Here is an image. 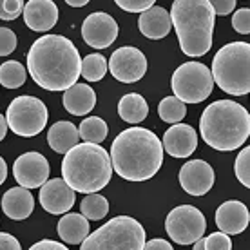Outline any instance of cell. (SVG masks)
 Listing matches in <instances>:
<instances>
[{
    "mask_svg": "<svg viewBox=\"0 0 250 250\" xmlns=\"http://www.w3.org/2000/svg\"><path fill=\"white\" fill-rule=\"evenodd\" d=\"M58 236L63 243L67 245H80L89 234V219L83 214L65 212L62 219L58 221Z\"/></svg>",
    "mask_w": 250,
    "mask_h": 250,
    "instance_id": "cell-22",
    "label": "cell"
},
{
    "mask_svg": "<svg viewBox=\"0 0 250 250\" xmlns=\"http://www.w3.org/2000/svg\"><path fill=\"white\" fill-rule=\"evenodd\" d=\"M234 172L238 176L239 183L249 188L250 187V147H245L238 154L236 163H234Z\"/></svg>",
    "mask_w": 250,
    "mask_h": 250,
    "instance_id": "cell-30",
    "label": "cell"
},
{
    "mask_svg": "<svg viewBox=\"0 0 250 250\" xmlns=\"http://www.w3.org/2000/svg\"><path fill=\"white\" fill-rule=\"evenodd\" d=\"M116 6L129 13H142L156 4V0H114Z\"/></svg>",
    "mask_w": 250,
    "mask_h": 250,
    "instance_id": "cell-35",
    "label": "cell"
},
{
    "mask_svg": "<svg viewBox=\"0 0 250 250\" xmlns=\"http://www.w3.org/2000/svg\"><path fill=\"white\" fill-rule=\"evenodd\" d=\"M82 38L93 49H105L118 38V24L109 13H91L82 24Z\"/></svg>",
    "mask_w": 250,
    "mask_h": 250,
    "instance_id": "cell-12",
    "label": "cell"
},
{
    "mask_svg": "<svg viewBox=\"0 0 250 250\" xmlns=\"http://www.w3.org/2000/svg\"><path fill=\"white\" fill-rule=\"evenodd\" d=\"M109 212V201L98 192H89L80 203V214H83L89 221H100Z\"/></svg>",
    "mask_w": 250,
    "mask_h": 250,
    "instance_id": "cell-26",
    "label": "cell"
},
{
    "mask_svg": "<svg viewBox=\"0 0 250 250\" xmlns=\"http://www.w3.org/2000/svg\"><path fill=\"white\" fill-rule=\"evenodd\" d=\"M170 15L167 9H163L160 6H150L149 9L140 13L138 19V29L144 37L150 38V40H160L165 38L170 33Z\"/></svg>",
    "mask_w": 250,
    "mask_h": 250,
    "instance_id": "cell-19",
    "label": "cell"
},
{
    "mask_svg": "<svg viewBox=\"0 0 250 250\" xmlns=\"http://www.w3.org/2000/svg\"><path fill=\"white\" fill-rule=\"evenodd\" d=\"M25 67L17 60H9V62L0 65V85L6 89H19L24 85L25 82Z\"/></svg>",
    "mask_w": 250,
    "mask_h": 250,
    "instance_id": "cell-27",
    "label": "cell"
},
{
    "mask_svg": "<svg viewBox=\"0 0 250 250\" xmlns=\"http://www.w3.org/2000/svg\"><path fill=\"white\" fill-rule=\"evenodd\" d=\"M163 150L174 158H188L198 147V132L187 124H174L163 134Z\"/></svg>",
    "mask_w": 250,
    "mask_h": 250,
    "instance_id": "cell-16",
    "label": "cell"
},
{
    "mask_svg": "<svg viewBox=\"0 0 250 250\" xmlns=\"http://www.w3.org/2000/svg\"><path fill=\"white\" fill-rule=\"evenodd\" d=\"M118 114L127 124H142L149 114V105L142 94H124L118 102Z\"/></svg>",
    "mask_w": 250,
    "mask_h": 250,
    "instance_id": "cell-24",
    "label": "cell"
},
{
    "mask_svg": "<svg viewBox=\"0 0 250 250\" xmlns=\"http://www.w3.org/2000/svg\"><path fill=\"white\" fill-rule=\"evenodd\" d=\"M62 178L75 192H100L113 178L109 152L100 144H76L63 156Z\"/></svg>",
    "mask_w": 250,
    "mask_h": 250,
    "instance_id": "cell-4",
    "label": "cell"
},
{
    "mask_svg": "<svg viewBox=\"0 0 250 250\" xmlns=\"http://www.w3.org/2000/svg\"><path fill=\"white\" fill-rule=\"evenodd\" d=\"M107 69L111 71L114 80L122 83H134L142 80L147 73V58L138 47L124 45L111 55L107 62Z\"/></svg>",
    "mask_w": 250,
    "mask_h": 250,
    "instance_id": "cell-11",
    "label": "cell"
},
{
    "mask_svg": "<svg viewBox=\"0 0 250 250\" xmlns=\"http://www.w3.org/2000/svg\"><path fill=\"white\" fill-rule=\"evenodd\" d=\"M145 245V229L131 216L109 219L80 243L82 250H142Z\"/></svg>",
    "mask_w": 250,
    "mask_h": 250,
    "instance_id": "cell-7",
    "label": "cell"
},
{
    "mask_svg": "<svg viewBox=\"0 0 250 250\" xmlns=\"http://www.w3.org/2000/svg\"><path fill=\"white\" fill-rule=\"evenodd\" d=\"M49 120L47 107L40 98L22 94L17 96L9 104L6 113L7 129H11L13 134L22 138L38 136L45 129Z\"/></svg>",
    "mask_w": 250,
    "mask_h": 250,
    "instance_id": "cell-8",
    "label": "cell"
},
{
    "mask_svg": "<svg viewBox=\"0 0 250 250\" xmlns=\"http://www.w3.org/2000/svg\"><path fill=\"white\" fill-rule=\"evenodd\" d=\"M169 15L187 57L198 58L210 51L216 13L208 0H174Z\"/></svg>",
    "mask_w": 250,
    "mask_h": 250,
    "instance_id": "cell-5",
    "label": "cell"
},
{
    "mask_svg": "<svg viewBox=\"0 0 250 250\" xmlns=\"http://www.w3.org/2000/svg\"><path fill=\"white\" fill-rule=\"evenodd\" d=\"M232 27L239 33V35H249L250 33V9L243 7L238 9L232 17Z\"/></svg>",
    "mask_w": 250,
    "mask_h": 250,
    "instance_id": "cell-34",
    "label": "cell"
},
{
    "mask_svg": "<svg viewBox=\"0 0 250 250\" xmlns=\"http://www.w3.org/2000/svg\"><path fill=\"white\" fill-rule=\"evenodd\" d=\"M214 219H216V225L219 230L229 234V236H236L249 227L250 214L243 201L230 200L218 207Z\"/></svg>",
    "mask_w": 250,
    "mask_h": 250,
    "instance_id": "cell-18",
    "label": "cell"
},
{
    "mask_svg": "<svg viewBox=\"0 0 250 250\" xmlns=\"http://www.w3.org/2000/svg\"><path fill=\"white\" fill-rule=\"evenodd\" d=\"M7 134V122H6V116L4 114H0V142L6 138Z\"/></svg>",
    "mask_w": 250,
    "mask_h": 250,
    "instance_id": "cell-41",
    "label": "cell"
},
{
    "mask_svg": "<svg viewBox=\"0 0 250 250\" xmlns=\"http://www.w3.org/2000/svg\"><path fill=\"white\" fill-rule=\"evenodd\" d=\"M200 132L208 147L230 152L249 140L250 114L238 102L216 100L201 114Z\"/></svg>",
    "mask_w": 250,
    "mask_h": 250,
    "instance_id": "cell-3",
    "label": "cell"
},
{
    "mask_svg": "<svg viewBox=\"0 0 250 250\" xmlns=\"http://www.w3.org/2000/svg\"><path fill=\"white\" fill-rule=\"evenodd\" d=\"M80 75L89 82H100L107 75V60L100 53H91L82 60Z\"/></svg>",
    "mask_w": 250,
    "mask_h": 250,
    "instance_id": "cell-29",
    "label": "cell"
},
{
    "mask_svg": "<svg viewBox=\"0 0 250 250\" xmlns=\"http://www.w3.org/2000/svg\"><path fill=\"white\" fill-rule=\"evenodd\" d=\"M6 178H7V163L4 158L0 156V185L6 182Z\"/></svg>",
    "mask_w": 250,
    "mask_h": 250,
    "instance_id": "cell-40",
    "label": "cell"
},
{
    "mask_svg": "<svg viewBox=\"0 0 250 250\" xmlns=\"http://www.w3.org/2000/svg\"><path fill=\"white\" fill-rule=\"evenodd\" d=\"M17 49V35L9 27H0V57H7Z\"/></svg>",
    "mask_w": 250,
    "mask_h": 250,
    "instance_id": "cell-33",
    "label": "cell"
},
{
    "mask_svg": "<svg viewBox=\"0 0 250 250\" xmlns=\"http://www.w3.org/2000/svg\"><path fill=\"white\" fill-rule=\"evenodd\" d=\"M107 132H109V127L100 116H89L78 127L80 140L89 142V144H102L107 138Z\"/></svg>",
    "mask_w": 250,
    "mask_h": 250,
    "instance_id": "cell-25",
    "label": "cell"
},
{
    "mask_svg": "<svg viewBox=\"0 0 250 250\" xmlns=\"http://www.w3.org/2000/svg\"><path fill=\"white\" fill-rule=\"evenodd\" d=\"M63 107L75 116H85L96 105V93L87 83H73L63 91Z\"/></svg>",
    "mask_w": 250,
    "mask_h": 250,
    "instance_id": "cell-21",
    "label": "cell"
},
{
    "mask_svg": "<svg viewBox=\"0 0 250 250\" xmlns=\"http://www.w3.org/2000/svg\"><path fill=\"white\" fill-rule=\"evenodd\" d=\"M160 138L145 127H129L114 138L109 150L113 170L127 182H147L163 165Z\"/></svg>",
    "mask_w": 250,
    "mask_h": 250,
    "instance_id": "cell-2",
    "label": "cell"
},
{
    "mask_svg": "<svg viewBox=\"0 0 250 250\" xmlns=\"http://www.w3.org/2000/svg\"><path fill=\"white\" fill-rule=\"evenodd\" d=\"M212 80L221 91L234 96L250 93V44L230 42L212 58Z\"/></svg>",
    "mask_w": 250,
    "mask_h": 250,
    "instance_id": "cell-6",
    "label": "cell"
},
{
    "mask_svg": "<svg viewBox=\"0 0 250 250\" xmlns=\"http://www.w3.org/2000/svg\"><path fill=\"white\" fill-rule=\"evenodd\" d=\"M214 13L219 17H227L236 9V0H208Z\"/></svg>",
    "mask_w": 250,
    "mask_h": 250,
    "instance_id": "cell-36",
    "label": "cell"
},
{
    "mask_svg": "<svg viewBox=\"0 0 250 250\" xmlns=\"http://www.w3.org/2000/svg\"><path fill=\"white\" fill-rule=\"evenodd\" d=\"M22 245L15 236L7 232H0V250H20Z\"/></svg>",
    "mask_w": 250,
    "mask_h": 250,
    "instance_id": "cell-37",
    "label": "cell"
},
{
    "mask_svg": "<svg viewBox=\"0 0 250 250\" xmlns=\"http://www.w3.org/2000/svg\"><path fill=\"white\" fill-rule=\"evenodd\" d=\"M33 250H65L67 249V245L65 243H60V241H55V239H42V241H38L31 247Z\"/></svg>",
    "mask_w": 250,
    "mask_h": 250,
    "instance_id": "cell-38",
    "label": "cell"
},
{
    "mask_svg": "<svg viewBox=\"0 0 250 250\" xmlns=\"http://www.w3.org/2000/svg\"><path fill=\"white\" fill-rule=\"evenodd\" d=\"M80 142L78 136V127H75V124L71 122H57L47 132V144L55 152L58 154H65L71 147H75Z\"/></svg>",
    "mask_w": 250,
    "mask_h": 250,
    "instance_id": "cell-23",
    "label": "cell"
},
{
    "mask_svg": "<svg viewBox=\"0 0 250 250\" xmlns=\"http://www.w3.org/2000/svg\"><path fill=\"white\" fill-rule=\"evenodd\" d=\"M165 230L178 245H192L207 230V219L194 205H180L172 208L165 219Z\"/></svg>",
    "mask_w": 250,
    "mask_h": 250,
    "instance_id": "cell-10",
    "label": "cell"
},
{
    "mask_svg": "<svg viewBox=\"0 0 250 250\" xmlns=\"http://www.w3.org/2000/svg\"><path fill=\"white\" fill-rule=\"evenodd\" d=\"M40 194H38V201L45 212L49 214H65L69 212L76 201L75 190L63 182V178H53V180H45L40 185Z\"/></svg>",
    "mask_w": 250,
    "mask_h": 250,
    "instance_id": "cell-14",
    "label": "cell"
},
{
    "mask_svg": "<svg viewBox=\"0 0 250 250\" xmlns=\"http://www.w3.org/2000/svg\"><path fill=\"white\" fill-rule=\"evenodd\" d=\"M170 87L174 96L185 104H200L212 93V73L205 63L185 62L172 73Z\"/></svg>",
    "mask_w": 250,
    "mask_h": 250,
    "instance_id": "cell-9",
    "label": "cell"
},
{
    "mask_svg": "<svg viewBox=\"0 0 250 250\" xmlns=\"http://www.w3.org/2000/svg\"><path fill=\"white\" fill-rule=\"evenodd\" d=\"M180 185L187 194L201 198L205 196L210 188H212L214 182H216V174L214 169L203 160H190L180 169Z\"/></svg>",
    "mask_w": 250,
    "mask_h": 250,
    "instance_id": "cell-15",
    "label": "cell"
},
{
    "mask_svg": "<svg viewBox=\"0 0 250 250\" xmlns=\"http://www.w3.org/2000/svg\"><path fill=\"white\" fill-rule=\"evenodd\" d=\"M33 208H35V198L29 192V188L22 187V185L9 188L2 196V210L9 219H15V221L27 219L31 216Z\"/></svg>",
    "mask_w": 250,
    "mask_h": 250,
    "instance_id": "cell-20",
    "label": "cell"
},
{
    "mask_svg": "<svg viewBox=\"0 0 250 250\" xmlns=\"http://www.w3.org/2000/svg\"><path fill=\"white\" fill-rule=\"evenodd\" d=\"M49 162L40 152H24L13 163V176L25 188H38L49 178Z\"/></svg>",
    "mask_w": 250,
    "mask_h": 250,
    "instance_id": "cell-13",
    "label": "cell"
},
{
    "mask_svg": "<svg viewBox=\"0 0 250 250\" xmlns=\"http://www.w3.org/2000/svg\"><path fill=\"white\" fill-rule=\"evenodd\" d=\"M25 25L37 33L53 29L58 22V6L53 0H29L22 9Z\"/></svg>",
    "mask_w": 250,
    "mask_h": 250,
    "instance_id": "cell-17",
    "label": "cell"
},
{
    "mask_svg": "<svg viewBox=\"0 0 250 250\" xmlns=\"http://www.w3.org/2000/svg\"><path fill=\"white\" fill-rule=\"evenodd\" d=\"M158 114H160V118L163 122H167V124H178V122H182L185 118V114H187V104L182 102L178 96H167V98H163L160 102V105H158Z\"/></svg>",
    "mask_w": 250,
    "mask_h": 250,
    "instance_id": "cell-28",
    "label": "cell"
},
{
    "mask_svg": "<svg viewBox=\"0 0 250 250\" xmlns=\"http://www.w3.org/2000/svg\"><path fill=\"white\" fill-rule=\"evenodd\" d=\"M24 0H0V20H15L22 15Z\"/></svg>",
    "mask_w": 250,
    "mask_h": 250,
    "instance_id": "cell-32",
    "label": "cell"
},
{
    "mask_svg": "<svg viewBox=\"0 0 250 250\" xmlns=\"http://www.w3.org/2000/svg\"><path fill=\"white\" fill-rule=\"evenodd\" d=\"M65 4L71 7H83L85 4H89V0H65Z\"/></svg>",
    "mask_w": 250,
    "mask_h": 250,
    "instance_id": "cell-42",
    "label": "cell"
},
{
    "mask_svg": "<svg viewBox=\"0 0 250 250\" xmlns=\"http://www.w3.org/2000/svg\"><path fill=\"white\" fill-rule=\"evenodd\" d=\"M144 249H147V250H156V249L170 250V249H172V245H170L169 241L162 239V238H154V239H150V241H145Z\"/></svg>",
    "mask_w": 250,
    "mask_h": 250,
    "instance_id": "cell-39",
    "label": "cell"
},
{
    "mask_svg": "<svg viewBox=\"0 0 250 250\" xmlns=\"http://www.w3.org/2000/svg\"><path fill=\"white\" fill-rule=\"evenodd\" d=\"M82 58L76 45L62 35L37 38L27 51V73L45 91H65L80 78Z\"/></svg>",
    "mask_w": 250,
    "mask_h": 250,
    "instance_id": "cell-1",
    "label": "cell"
},
{
    "mask_svg": "<svg viewBox=\"0 0 250 250\" xmlns=\"http://www.w3.org/2000/svg\"><path fill=\"white\" fill-rule=\"evenodd\" d=\"M203 249L207 250H230L232 241L230 236L225 232H214L208 238H203Z\"/></svg>",
    "mask_w": 250,
    "mask_h": 250,
    "instance_id": "cell-31",
    "label": "cell"
}]
</instances>
